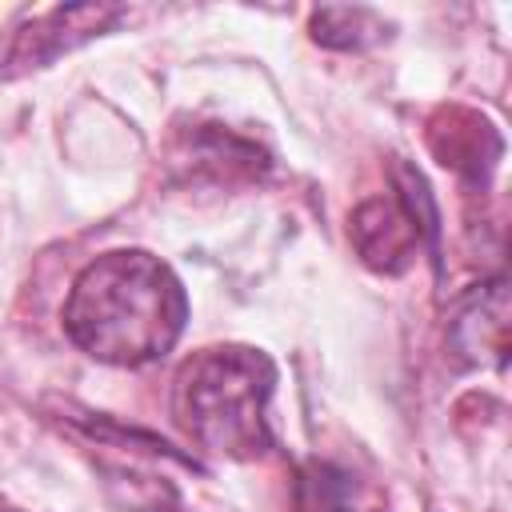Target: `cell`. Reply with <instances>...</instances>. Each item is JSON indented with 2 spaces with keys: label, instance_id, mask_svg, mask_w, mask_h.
<instances>
[{
  "label": "cell",
  "instance_id": "cell-1",
  "mask_svg": "<svg viewBox=\"0 0 512 512\" xmlns=\"http://www.w3.org/2000/svg\"><path fill=\"white\" fill-rule=\"evenodd\" d=\"M188 296L152 252H108L92 260L64 304V332L104 364L136 368L160 360L184 332Z\"/></svg>",
  "mask_w": 512,
  "mask_h": 512
},
{
  "label": "cell",
  "instance_id": "cell-2",
  "mask_svg": "<svg viewBox=\"0 0 512 512\" xmlns=\"http://www.w3.org/2000/svg\"><path fill=\"white\" fill-rule=\"evenodd\" d=\"M276 384V364L260 348L224 344L204 348L176 372L172 416L208 452L252 460L272 448L268 396Z\"/></svg>",
  "mask_w": 512,
  "mask_h": 512
},
{
  "label": "cell",
  "instance_id": "cell-3",
  "mask_svg": "<svg viewBox=\"0 0 512 512\" xmlns=\"http://www.w3.org/2000/svg\"><path fill=\"white\" fill-rule=\"evenodd\" d=\"M392 172H396V196L364 200L352 212V248L368 268L384 276L404 272L424 244L436 252V236H440L436 204L424 176L404 160Z\"/></svg>",
  "mask_w": 512,
  "mask_h": 512
},
{
  "label": "cell",
  "instance_id": "cell-4",
  "mask_svg": "<svg viewBox=\"0 0 512 512\" xmlns=\"http://www.w3.org/2000/svg\"><path fill=\"white\" fill-rule=\"evenodd\" d=\"M124 16L120 4H72V8H48L32 20H24L8 44L0 48V76H20L28 68L52 64L60 52L108 32Z\"/></svg>",
  "mask_w": 512,
  "mask_h": 512
},
{
  "label": "cell",
  "instance_id": "cell-5",
  "mask_svg": "<svg viewBox=\"0 0 512 512\" xmlns=\"http://www.w3.org/2000/svg\"><path fill=\"white\" fill-rule=\"evenodd\" d=\"M448 344L460 364L468 368H504L508 360V284L496 276L480 288H472L452 324H448Z\"/></svg>",
  "mask_w": 512,
  "mask_h": 512
},
{
  "label": "cell",
  "instance_id": "cell-6",
  "mask_svg": "<svg viewBox=\"0 0 512 512\" xmlns=\"http://www.w3.org/2000/svg\"><path fill=\"white\" fill-rule=\"evenodd\" d=\"M176 164L188 168V176L196 180H212V184H240V180H260L272 160L256 140L236 136L232 128L220 124H200L192 132L180 136L176 148Z\"/></svg>",
  "mask_w": 512,
  "mask_h": 512
},
{
  "label": "cell",
  "instance_id": "cell-7",
  "mask_svg": "<svg viewBox=\"0 0 512 512\" xmlns=\"http://www.w3.org/2000/svg\"><path fill=\"white\" fill-rule=\"evenodd\" d=\"M428 148L444 168L460 172L472 184H484L504 152L500 132L472 108H440L428 124Z\"/></svg>",
  "mask_w": 512,
  "mask_h": 512
},
{
  "label": "cell",
  "instance_id": "cell-8",
  "mask_svg": "<svg viewBox=\"0 0 512 512\" xmlns=\"http://www.w3.org/2000/svg\"><path fill=\"white\" fill-rule=\"evenodd\" d=\"M308 28H312L316 44L340 48V52H360L388 36V24L372 8H320V12H312Z\"/></svg>",
  "mask_w": 512,
  "mask_h": 512
},
{
  "label": "cell",
  "instance_id": "cell-9",
  "mask_svg": "<svg viewBox=\"0 0 512 512\" xmlns=\"http://www.w3.org/2000/svg\"><path fill=\"white\" fill-rule=\"evenodd\" d=\"M308 488L316 492V508L320 512H376V508H352L348 504V492H352V480L344 472H332V468H316Z\"/></svg>",
  "mask_w": 512,
  "mask_h": 512
},
{
  "label": "cell",
  "instance_id": "cell-10",
  "mask_svg": "<svg viewBox=\"0 0 512 512\" xmlns=\"http://www.w3.org/2000/svg\"><path fill=\"white\" fill-rule=\"evenodd\" d=\"M148 512H176V508H160V504H156V508H148Z\"/></svg>",
  "mask_w": 512,
  "mask_h": 512
}]
</instances>
